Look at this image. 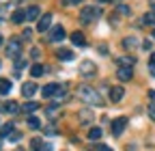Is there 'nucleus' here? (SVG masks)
Here are the masks:
<instances>
[{
  "label": "nucleus",
  "instance_id": "79ce46f5",
  "mask_svg": "<svg viewBox=\"0 0 155 151\" xmlns=\"http://www.w3.org/2000/svg\"><path fill=\"white\" fill-rule=\"evenodd\" d=\"M153 37H155V30H153Z\"/></svg>",
  "mask_w": 155,
  "mask_h": 151
},
{
  "label": "nucleus",
  "instance_id": "423d86ee",
  "mask_svg": "<svg viewBox=\"0 0 155 151\" xmlns=\"http://www.w3.org/2000/svg\"><path fill=\"white\" fill-rule=\"evenodd\" d=\"M54 147L52 145H48V143H43L41 138H32L30 140V151H52Z\"/></svg>",
  "mask_w": 155,
  "mask_h": 151
},
{
  "label": "nucleus",
  "instance_id": "39448f33",
  "mask_svg": "<svg viewBox=\"0 0 155 151\" xmlns=\"http://www.w3.org/2000/svg\"><path fill=\"white\" fill-rule=\"evenodd\" d=\"M116 78L123 80V82H129L134 78V67H121L119 65V69H116Z\"/></svg>",
  "mask_w": 155,
  "mask_h": 151
},
{
  "label": "nucleus",
  "instance_id": "20e7f679",
  "mask_svg": "<svg viewBox=\"0 0 155 151\" xmlns=\"http://www.w3.org/2000/svg\"><path fill=\"white\" fill-rule=\"evenodd\" d=\"M127 127V117H119V119H114L112 121V134L114 136H121L123 132Z\"/></svg>",
  "mask_w": 155,
  "mask_h": 151
},
{
  "label": "nucleus",
  "instance_id": "5701e85b",
  "mask_svg": "<svg viewBox=\"0 0 155 151\" xmlns=\"http://www.w3.org/2000/svg\"><path fill=\"white\" fill-rule=\"evenodd\" d=\"M11 20H13L15 24H22V22L26 20V9H24V11H15V13L11 15Z\"/></svg>",
  "mask_w": 155,
  "mask_h": 151
},
{
  "label": "nucleus",
  "instance_id": "f8f14e48",
  "mask_svg": "<svg viewBox=\"0 0 155 151\" xmlns=\"http://www.w3.org/2000/svg\"><path fill=\"white\" fill-rule=\"evenodd\" d=\"M41 17V9L39 7H28L26 9V20L28 22H35V20H39Z\"/></svg>",
  "mask_w": 155,
  "mask_h": 151
},
{
  "label": "nucleus",
  "instance_id": "e433bc0d",
  "mask_svg": "<svg viewBox=\"0 0 155 151\" xmlns=\"http://www.w3.org/2000/svg\"><path fill=\"white\" fill-rule=\"evenodd\" d=\"M97 151H112V149H110L108 145H101V147H99V149H97Z\"/></svg>",
  "mask_w": 155,
  "mask_h": 151
},
{
  "label": "nucleus",
  "instance_id": "b1692460",
  "mask_svg": "<svg viewBox=\"0 0 155 151\" xmlns=\"http://www.w3.org/2000/svg\"><path fill=\"white\" fill-rule=\"evenodd\" d=\"M9 93H11V82L9 80H0V95H9Z\"/></svg>",
  "mask_w": 155,
  "mask_h": 151
},
{
  "label": "nucleus",
  "instance_id": "a211bd4d",
  "mask_svg": "<svg viewBox=\"0 0 155 151\" xmlns=\"http://www.w3.org/2000/svg\"><path fill=\"white\" fill-rule=\"evenodd\" d=\"M116 63H119L121 67H134L136 65V59H134V56H121Z\"/></svg>",
  "mask_w": 155,
  "mask_h": 151
},
{
  "label": "nucleus",
  "instance_id": "bb28decb",
  "mask_svg": "<svg viewBox=\"0 0 155 151\" xmlns=\"http://www.w3.org/2000/svg\"><path fill=\"white\" fill-rule=\"evenodd\" d=\"M28 127L30 129H39L41 127V121H39L37 117H28Z\"/></svg>",
  "mask_w": 155,
  "mask_h": 151
},
{
  "label": "nucleus",
  "instance_id": "2eb2a0df",
  "mask_svg": "<svg viewBox=\"0 0 155 151\" xmlns=\"http://www.w3.org/2000/svg\"><path fill=\"white\" fill-rule=\"evenodd\" d=\"M80 123H82V125L93 123V112H91V110H80Z\"/></svg>",
  "mask_w": 155,
  "mask_h": 151
},
{
  "label": "nucleus",
  "instance_id": "c03bdc74",
  "mask_svg": "<svg viewBox=\"0 0 155 151\" xmlns=\"http://www.w3.org/2000/svg\"><path fill=\"white\" fill-rule=\"evenodd\" d=\"M0 65H2V63H0Z\"/></svg>",
  "mask_w": 155,
  "mask_h": 151
},
{
  "label": "nucleus",
  "instance_id": "f257e3e1",
  "mask_svg": "<svg viewBox=\"0 0 155 151\" xmlns=\"http://www.w3.org/2000/svg\"><path fill=\"white\" fill-rule=\"evenodd\" d=\"M78 95H80V99L88 106H99L101 104V97H99V93H97L93 86H80L78 89Z\"/></svg>",
  "mask_w": 155,
  "mask_h": 151
},
{
  "label": "nucleus",
  "instance_id": "9b49d317",
  "mask_svg": "<svg viewBox=\"0 0 155 151\" xmlns=\"http://www.w3.org/2000/svg\"><path fill=\"white\" fill-rule=\"evenodd\" d=\"M0 110H2V112H9V115H17V112L22 110V108H19L15 102H5L2 106H0Z\"/></svg>",
  "mask_w": 155,
  "mask_h": 151
},
{
  "label": "nucleus",
  "instance_id": "0eeeda50",
  "mask_svg": "<svg viewBox=\"0 0 155 151\" xmlns=\"http://www.w3.org/2000/svg\"><path fill=\"white\" fill-rule=\"evenodd\" d=\"M95 71H97V67H95L93 61H82L80 63V73L82 76H95Z\"/></svg>",
  "mask_w": 155,
  "mask_h": 151
},
{
  "label": "nucleus",
  "instance_id": "f704fd0d",
  "mask_svg": "<svg viewBox=\"0 0 155 151\" xmlns=\"http://www.w3.org/2000/svg\"><path fill=\"white\" fill-rule=\"evenodd\" d=\"M65 2H67V5H80L82 0H65Z\"/></svg>",
  "mask_w": 155,
  "mask_h": 151
},
{
  "label": "nucleus",
  "instance_id": "4468645a",
  "mask_svg": "<svg viewBox=\"0 0 155 151\" xmlns=\"http://www.w3.org/2000/svg\"><path fill=\"white\" fill-rule=\"evenodd\" d=\"M39 110V104L37 102H26L24 106H22V112L24 115H32V112H37Z\"/></svg>",
  "mask_w": 155,
  "mask_h": 151
},
{
  "label": "nucleus",
  "instance_id": "c9c22d12",
  "mask_svg": "<svg viewBox=\"0 0 155 151\" xmlns=\"http://www.w3.org/2000/svg\"><path fill=\"white\" fill-rule=\"evenodd\" d=\"M149 99H151V102L155 104V91H149Z\"/></svg>",
  "mask_w": 155,
  "mask_h": 151
},
{
  "label": "nucleus",
  "instance_id": "ea45409f",
  "mask_svg": "<svg viewBox=\"0 0 155 151\" xmlns=\"http://www.w3.org/2000/svg\"><path fill=\"white\" fill-rule=\"evenodd\" d=\"M97 2H110V0H97Z\"/></svg>",
  "mask_w": 155,
  "mask_h": 151
},
{
  "label": "nucleus",
  "instance_id": "37998d69",
  "mask_svg": "<svg viewBox=\"0 0 155 151\" xmlns=\"http://www.w3.org/2000/svg\"><path fill=\"white\" fill-rule=\"evenodd\" d=\"M0 145H2V140H0Z\"/></svg>",
  "mask_w": 155,
  "mask_h": 151
},
{
  "label": "nucleus",
  "instance_id": "473e14b6",
  "mask_svg": "<svg viewBox=\"0 0 155 151\" xmlns=\"http://www.w3.org/2000/svg\"><path fill=\"white\" fill-rule=\"evenodd\" d=\"M149 71H151V76H155V63H149Z\"/></svg>",
  "mask_w": 155,
  "mask_h": 151
},
{
  "label": "nucleus",
  "instance_id": "ddd939ff",
  "mask_svg": "<svg viewBox=\"0 0 155 151\" xmlns=\"http://www.w3.org/2000/svg\"><path fill=\"white\" fill-rule=\"evenodd\" d=\"M35 93H37V84H35V82H26V84L22 86V95H24V97H32Z\"/></svg>",
  "mask_w": 155,
  "mask_h": 151
},
{
  "label": "nucleus",
  "instance_id": "f03ea898",
  "mask_svg": "<svg viewBox=\"0 0 155 151\" xmlns=\"http://www.w3.org/2000/svg\"><path fill=\"white\" fill-rule=\"evenodd\" d=\"M97 17H101V9H97V7H84L82 13H80V20H82L84 24L95 22Z\"/></svg>",
  "mask_w": 155,
  "mask_h": 151
},
{
  "label": "nucleus",
  "instance_id": "a19ab883",
  "mask_svg": "<svg viewBox=\"0 0 155 151\" xmlns=\"http://www.w3.org/2000/svg\"><path fill=\"white\" fill-rule=\"evenodd\" d=\"M0 45H2V35H0Z\"/></svg>",
  "mask_w": 155,
  "mask_h": 151
},
{
  "label": "nucleus",
  "instance_id": "dca6fc26",
  "mask_svg": "<svg viewBox=\"0 0 155 151\" xmlns=\"http://www.w3.org/2000/svg\"><path fill=\"white\" fill-rule=\"evenodd\" d=\"M43 71H45V67H43L41 63H35V65L30 67V76H32V78H39V76H43Z\"/></svg>",
  "mask_w": 155,
  "mask_h": 151
},
{
  "label": "nucleus",
  "instance_id": "7ed1b4c3",
  "mask_svg": "<svg viewBox=\"0 0 155 151\" xmlns=\"http://www.w3.org/2000/svg\"><path fill=\"white\" fill-rule=\"evenodd\" d=\"M5 52H7L9 59H17V56L22 54V45H19V41H17V39H9V43H7V48H5Z\"/></svg>",
  "mask_w": 155,
  "mask_h": 151
},
{
  "label": "nucleus",
  "instance_id": "a878e982",
  "mask_svg": "<svg viewBox=\"0 0 155 151\" xmlns=\"http://www.w3.org/2000/svg\"><path fill=\"white\" fill-rule=\"evenodd\" d=\"M136 45H138V41H136L134 37H125V39H123V48L125 50H134Z\"/></svg>",
  "mask_w": 155,
  "mask_h": 151
},
{
  "label": "nucleus",
  "instance_id": "4be33fe9",
  "mask_svg": "<svg viewBox=\"0 0 155 151\" xmlns=\"http://www.w3.org/2000/svg\"><path fill=\"white\" fill-rule=\"evenodd\" d=\"M13 129H15L13 123H5L2 127H0V138H9V134H11Z\"/></svg>",
  "mask_w": 155,
  "mask_h": 151
},
{
  "label": "nucleus",
  "instance_id": "1a4fd4ad",
  "mask_svg": "<svg viewBox=\"0 0 155 151\" xmlns=\"http://www.w3.org/2000/svg\"><path fill=\"white\" fill-rule=\"evenodd\" d=\"M65 39V28L63 26H54L50 32V41H63Z\"/></svg>",
  "mask_w": 155,
  "mask_h": 151
},
{
  "label": "nucleus",
  "instance_id": "f3484780",
  "mask_svg": "<svg viewBox=\"0 0 155 151\" xmlns=\"http://www.w3.org/2000/svg\"><path fill=\"white\" fill-rule=\"evenodd\" d=\"M65 95H67V89L65 86H61V84H58V89H56V93H54V102H58V104H61L63 99H65Z\"/></svg>",
  "mask_w": 155,
  "mask_h": 151
},
{
  "label": "nucleus",
  "instance_id": "c85d7f7f",
  "mask_svg": "<svg viewBox=\"0 0 155 151\" xmlns=\"http://www.w3.org/2000/svg\"><path fill=\"white\" fill-rule=\"evenodd\" d=\"M9 140H11V143H17V140H22V132H15V129H13L11 134H9Z\"/></svg>",
  "mask_w": 155,
  "mask_h": 151
},
{
  "label": "nucleus",
  "instance_id": "2f4dec72",
  "mask_svg": "<svg viewBox=\"0 0 155 151\" xmlns=\"http://www.w3.org/2000/svg\"><path fill=\"white\" fill-rule=\"evenodd\" d=\"M149 117L155 121V106H151V108H149Z\"/></svg>",
  "mask_w": 155,
  "mask_h": 151
},
{
  "label": "nucleus",
  "instance_id": "aec40b11",
  "mask_svg": "<svg viewBox=\"0 0 155 151\" xmlns=\"http://www.w3.org/2000/svg\"><path fill=\"white\" fill-rule=\"evenodd\" d=\"M56 89H58V84H45V86L41 89V93H43V97H54V93H56Z\"/></svg>",
  "mask_w": 155,
  "mask_h": 151
},
{
  "label": "nucleus",
  "instance_id": "7c9ffc66",
  "mask_svg": "<svg viewBox=\"0 0 155 151\" xmlns=\"http://www.w3.org/2000/svg\"><path fill=\"white\" fill-rule=\"evenodd\" d=\"M142 48H144V50H151V39H144V41H142Z\"/></svg>",
  "mask_w": 155,
  "mask_h": 151
},
{
  "label": "nucleus",
  "instance_id": "6ab92c4d",
  "mask_svg": "<svg viewBox=\"0 0 155 151\" xmlns=\"http://www.w3.org/2000/svg\"><path fill=\"white\" fill-rule=\"evenodd\" d=\"M71 41H73V45H80V48H84V43H86V39H84L82 32H73L71 35Z\"/></svg>",
  "mask_w": 155,
  "mask_h": 151
},
{
  "label": "nucleus",
  "instance_id": "9d476101",
  "mask_svg": "<svg viewBox=\"0 0 155 151\" xmlns=\"http://www.w3.org/2000/svg\"><path fill=\"white\" fill-rule=\"evenodd\" d=\"M123 95H125V89H123V86H112V89H110V99H112L114 104L121 102Z\"/></svg>",
  "mask_w": 155,
  "mask_h": 151
},
{
  "label": "nucleus",
  "instance_id": "6e6552de",
  "mask_svg": "<svg viewBox=\"0 0 155 151\" xmlns=\"http://www.w3.org/2000/svg\"><path fill=\"white\" fill-rule=\"evenodd\" d=\"M50 24H52V13H45V15H41V17H39V24H37V30H41V32H45V30L50 28Z\"/></svg>",
  "mask_w": 155,
  "mask_h": 151
},
{
  "label": "nucleus",
  "instance_id": "72a5a7b5",
  "mask_svg": "<svg viewBox=\"0 0 155 151\" xmlns=\"http://www.w3.org/2000/svg\"><path fill=\"white\" fill-rule=\"evenodd\" d=\"M24 65H26V61H17V63H15V67H17V69H22Z\"/></svg>",
  "mask_w": 155,
  "mask_h": 151
},
{
  "label": "nucleus",
  "instance_id": "cd10ccee",
  "mask_svg": "<svg viewBox=\"0 0 155 151\" xmlns=\"http://www.w3.org/2000/svg\"><path fill=\"white\" fill-rule=\"evenodd\" d=\"M142 24H155V11H149V13L142 17Z\"/></svg>",
  "mask_w": 155,
  "mask_h": 151
},
{
  "label": "nucleus",
  "instance_id": "4c0bfd02",
  "mask_svg": "<svg viewBox=\"0 0 155 151\" xmlns=\"http://www.w3.org/2000/svg\"><path fill=\"white\" fill-rule=\"evenodd\" d=\"M151 11H155V0H151Z\"/></svg>",
  "mask_w": 155,
  "mask_h": 151
},
{
  "label": "nucleus",
  "instance_id": "393cba45",
  "mask_svg": "<svg viewBox=\"0 0 155 151\" xmlns=\"http://www.w3.org/2000/svg\"><path fill=\"white\" fill-rule=\"evenodd\" d=\"M101 134H104L101 127H93V129L88 132V140H99V138H101Z\"/></svg>",
  "mask_w": 155,
  "mask_h": 151
},
{
  "label": "nucleus",
  "instance_id": "58836bf2",
  "mask_svg": "<svg viewBox=\"0 0 155 151\" xmlns=\"http://www.w3.org/2000/svg\"><path fill=\"white\" fill-rule=\"evenodd\" d=\"M149 63H155V54H151V61Z\"/></svg>",
  "mask_w": 155,
  "mask_h": 151
},
{
  "label": "nucleus",
  "instance_id": "412c9836",
  "mask_svg": "<svg viewBox=\"0 0 155 151\" xmlns=\"http://www.w3.org/2000/svg\"><path fill=\"white\" fill-rule=\"evenodd\" d=\"M56 56H58L61 61H73V52H71V50H58Z\"/></svg>",
  "mask_w": 155,
  "mask_h": 151
},
{
  "label": "nucleus",
  "instance_id": "c756f323",
  "mask_svg": "<svg viewBox=\"0 0 155 151\" xmlns=\"http://www.w3.org/2000/svg\"><path fill=\"white\" fill-rule=\"evenodd\" d=\"M116 11H119L121 15H129V7H125V5H121L119 9H116Z\"/></svg>",
  "mask_w": 155,
  "mask_h": 151
}]
</instances>
